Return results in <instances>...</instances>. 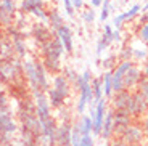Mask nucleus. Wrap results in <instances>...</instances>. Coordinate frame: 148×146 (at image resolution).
Masks as SVG:
<instances>
[{
    "label": "nucleus",
    "mask_w": 148,
    "mask_h": 146,
    "mask_svg": "<svg viewBox=\"0 0 148 146\" xmlns=\"http://www.w3.org/2000/svg\"><path fill=\"white\" fill-rule=\"evenodd\" d=\"M113 106L116 111H124L129 113L132 109V91L129 90H122L118 93H113Z\"/></svg>",
    "instance_id": "4"
},
{
    "label": "nucleus",
    "mask_w": 148,
    "mask_h": 146,
    "mask_svg": "<svg viewBox=\"0 0 148 146\" xmlns=\"http://www.w3.org/2000/svg\"><path fill=\"white\" fill-rule=\"evenodd\" d=\"M143 130H145V133L148 135V116L145 117V121H143Z\"/></svg>",
    "instance_id": "41"
},
{
    "label": "nucleus",
    "mask_w": 148,
    "mask_h": 146,
    "mask_svg": "<svg viewBox=\"0 0 148 146\" xmlns=\"http://www.w3.org/2000/svg\"><path fill=\"white\" fill-rule=\"evenodd\" d=\"M138 39L145 44H148V24L145 26H140V29H138Z\"/></svg>",
    "instance_id": "32"
},
{
    "label": "nucleus",
    "mask_w": 148,
    "mask_h": 146,
    "mask_svg": "<svg viewBox=\"0 0 148 146\" xmlns=\"http://www.w3.org/2000/svg\"><path fill=\"white\" fill-rule=\"evenodd\" d=\"M15 15V2L13 0H0V23L10 24Z\"/></svg>",
    "instance_id": "11"
},
{
    "label": "nucleus",
    "mask_w": 148,
    "mask_h": 146,
    "mask_svg": "<svg viewBox=\"0 0 148 146\" xmlns=\"http://www.w3.org/2000/svg\"><path fill=\"white\" fill-rule=\"evenodd\" d=\"M56 37L60 39V42H61L64 50H66L68 53H71V51H73V32H71L69 27H68V26H61V27L56 31Z\"/></svg>",
    "instance_id": "12"
},
{
    "label": "nucleus",
    "mask_w": 148,
    "mask_h": 146,
    "mask_svg": "<svg viewBox=\"0 0 148 146\" xmlns=\"http://www.w3.org/2000/svg\"><path fill=\"white\" fill-rule=\"evenodd\" d=\"M113 146H127V145H126V143H122L121 140H118V141L113 143Z\"/></svg>",
    "instance_id": "43"
},
{
    "label": "nucleus",
    "mask_w": 148,
    "mask_h": 146,
    "mask_svg": "<svg viewBox=\"0 0 148 146\" xmlns=\"http://www.w3.org/2000/svg\"><path fill=\"white\" fill-rule=\"evenodd\" d=\"M19 74V63L11 58L0 59V79L3 82L15 81V77Z\"/></svg>",
    "instance_id": "2"
},
{
    "label": "nucleus",
    "mask_w": 148,
    "mask_h": 146,
    "mask_svg": "<svg viewBox=\"0 0 148 146\" xmlns=\"http://www.w3.org/2000/svg\"><path fill=\"white\" fill-rule=\"evenodd\" d=\"M121 40V32L119 29H113V42H119Z\"/></svg>",
    "instance_id": "37"
},
{
    "label": "nucleus",
    "mask_w": 148,
    "mask_h": 146,
    "mask_svg": "<svg viewBox=\"0 0 148 146\" xmlns=\"http://www.w3.org/2000/svg\"><path fill=\"white\" fill-rule=\"evenodd\" d=\"M44 3L42 0H23L21 3V11H29V13H34L37 18H40L42 21H47V13L44 11Z\"/></svg>",
    "instance_id": "10"
},
{
    "label": "nucleus",
    "mask_w": 148,
    "mask_h": 146,
    "mask_svg": "<svg viewBox=\"0 0 148 146\" xmlns=\"http://www.w3.org/2000/svg\"><path fill=\"white\" fill-rule=\"evenodd\" d=\"M103 7H101V13H100V19L101 21H106L108 15H110V0H103Z\"/></svg>",
    "instance_id": "31"
},
{
    "label": "nucleus",
    "mask_w": 148,
    "mask_h": 146,
    "mask_svg": "<svg viewBox=\"0 0 148 146\" xmlns=\"http://www.w3.org/2000/svg\"><path fill=\"white\" fill-rule=\"evenodd\" d=\"M90 82H92V76H90V72L89 71H85V72H82L81 76H79V79H77V82H76V87L81 90L82 87H85V85H89Z\"/></svg>",
    "instance_id": "27"
},
{
    "label": "nucleus",
    "mask_w": 148,
    "mask_h": 146,
    "mask_svg": "<svg viewBox=\"0 0 148 146\" xmlns=\"http://www.w3.org/2000/svg\"><path fill=\"white\" fill-rule=\"evenodd\" d=\"M71 3H73V8H82V5H84V2L82 0H71Z\"/></svg>",
    "instance_id": "38"
},
{
    "label": "nucleus",
    "mask_w": 148,
    "mask_h": 146,
    "mask_svg": "<svg viewBox=\"0 0 148 146\" xmlns=\"http://www.w3.org/2000/svg\"><path fill=\"white\" fill-rule=\"evenodd\" d=\"M66 146H71V145H66Z\"/></svg>",
    "instance_id": "45"
},
{
    "label": "nucleus",
    "mask_w": 148,
    "mask_h": 146,
    "mask_svg": "<svg viewBox=\"0 0 148 146\" xmlns=\"http://www.w3.org/2000/svg\"><path fill=\"white\" fill-rule=\"evenodd\" d=\"M90 3H92V7H100L103 3V0H90Z\"/></svg>",
    "instance_id": "40"
},
{
    "label": "nucleus",
    "mask_w": 148,
    "mask_h": 146,
    "mask_svg": "<svg viewBox=\"0 0 148 146\" xmlns=\"http://www.w3.org/2000/svg\"><path fill=\"white\" fill-rule=\"evenodd\" d=\"M140 13V5H132V7L129 8V10L126 11V13H121V15H118L114 18V21H113V24L116 26V29H118L119 26L122 24V23H126V21H129V19H132V18H135V16Z\"/></svg>",
    "instance_id": "17"
},
{
    "label": "nucleus",
    "mask_w": 148,
    "mask_h": 146,
    "mask_svg": "<svg viewBox=\"0 0 148 146\" xmlns=\"http://www.w3.org/2000/svg\"><path fill=\"white\" fill-rule=\"evenodd\" d=\"M36 71H37V79H39V87L40 91H45L48 88V82H47V76H45V68L42 63H36Z\"/></svg>",
    "instance_id": "22"
},
{
    "label": "nucleus",
    "mask_w": 148,
    "mask_h": 146,
    "mask_svg": "<svg viewBox=\"0 0 148 146\" xmlns=\"http://www.w3.org/2000/svg\"><path fill=\"white\" fill-rule=\"evenodd\" d=\"M63 45L58 37H53L52 40L42 45V55H44V68L52 72H56L60 69V58L63 55Z\"/></svg>",
    "instance_id": "1"
},
{
    "label": "nucleus",
    "mask_w": 148,
    "mask_h": 146,
    "mask_svg": "<svg viewBox=\"0 0 148 146\" xmlns=\"http://www.w3.org/2000/svg\"><path fill=\"white\" fill-rule=\"evenodd\" d=\"M34 35H36L37 42H39L40 45L47 44L48 40H52V39H53L50 29H48L47 26H44V24H37L36 27H34Z\"/></svg>",
    "instance_id": "18"
},
{
    "label": "nucleus",
    "mask_w": 148,
    "mask_h": 146,
    "mask_svg": "<svg viewBox=\"0 0 148 146\" xmlns=\"http://www.w3.org/2000/svg\"><path fill=\"white\" fill-rule=\"evenodd\" d=\"M111 61H113V56H111V58H106V59H105V66H106V68H110V66H111Z\"/></svg>",
    "instance_id": "42"
},
{
    "label": "nucleus",
    "mask_w": 148,
    "mask_h": 146,
    "mask_svg": "<svg viewBox=\"0 0 148 146\" xmlns=\"http://www.w3.org/2000/svg\"><path fill=\"white\" fill-rule=\"evenodd\" d=\"M147 140H148V135H147Z\"/></svg>",
    "instance_id": "46"
},
{
    "label": "nucleus",
    "mask_w": 148,
    "mask_h": 146,
    "mask_svg": "<svg viewBox=\"0 0 148 146\" xmlns=\"http://www.w3.org/2000/svg\"><path fill=\"white\" fill-rule=\"evenodd\" d=\"M143 79V72H142V69L138 68V66H130L129 69L126 71V74H124V79H122V85H124V90H137L138 84H140V81Z\"/></svg>",
    "instance_id": "3"
},
{
    "label": "nucleus",
    "mask_w": 148,
    "mask_h": 146,
    "mask_svg": "<svg viewBox=\"0 0 148 146\" xmlns=\"http://www.w3.org/2000/svg\"><path fill=\"white\" fill-rule=\"evenodd\" d=\"M16 130V125L8 113H0V135L7 136Z\"/></svg>",
    "instance_id": "16"
},
{
    "label": "nucleus",
    "mask_w": 148,
    "mask_h": 146,
    "mask_svg": "<svg viewBox=\"0 0 148 146\" xmlns=\"http://www.w3.org/2000/svg\"><path fill=\"white\" fill-rule=\"evenodd\" d=\"M101 87H103L105 96H113V81H111V71H106L101 79Z\"/></svg>",
    "instance_id": "26"
},
{
    "label": "nucleus",
    "mask_w": 148,
    "mask_h": 146,
    "mask_svg": "<svg viewBox=\"0 0 148 146\" xmlns=\"http://www.w3.org/2000/svg\"><path fill=\"white\" fill-rule=\"evenodd\" d=\"M147 48H148V45H147Z\"/></svg>",
    "instance_id": "47"
},
{
    "label": "nucleus",
    "mask_w": 148,
    "mask_h": 146,
    "mask_svg": "<svg viewBox=\"0 0 148 146\" xmlns=\"http://www.w3.org/2000/svg\"><path fill=\"white\" fill-rule=\"evenodd\" d=\"M24 71H26V76L31 82V87H32L34 93H40V87H39V79H37V71H36V63L32 61H26L24 63Z\"/></svg>",
    "instance_id": "14"
},
{
    "label": "nucleus",
    "mask_w": 148,
    "mask_h": 146,
    "mask_svg": "<svg viewBox=\"0 0 148 146\" xmlns=\"http://www.w3.org/2000/svg\"><path fill=\"white\" fill-rule=\"evenodd\" d=\"M92 85V91H93V104L97 106V103L103 98V87H101V79H92L90 82Z\"/></svg>",
    "instance_id": "24"
},
{
    "label": "nucleus",
    "mask_w": 148,
    "mask_h": 146,
    "mask_svg": "<svg viewBox=\"0 0 148 146\" xmlns=\"http://www.w3.org/2000/svg\"><path fill=\"white\" fill-rule=\"evenodd\" d=\"M64 98H66V96H63L58 90H55V88L48 90V100H50L48 103H50V104H52L53 108H60V106H63Z\"/></svg>",
    "instance_id": "25"
},
{
    "label": "nucleus",
    "mask_w": 148,
    "mask_h": 146,
    "mask_svg": "<svg viewBox=\"0 0 148 146\" xmlns=\"http://www.w3.org/2000/svg\"><path fill=\"white\" fill-rule=\"evenodd\" d=\"M47 19L50 21V26H52V29L55 31H58L61 26H64V23H63V18H61V15H60L56 10H52L50 13L47 15Z\"/></svg>",
    "instance_id": "23"
},
{
    "label": "nucleus",
    "mask_w": 148,
    "mask_h": 146,
    "mask_svg": "<svg viewBox=\"0 0 148 146\" xmlns=\"http://www.w3.org/2000/svg\"><path fill=\"white\" fill-rule=\"evenodd\" d=\"M137 91L142 96H145V100L148 101V79L147 77H143L140 81V84H138V87H137Z\"/></svg>",
    "instance_id": "28"
},
{
    "label": "nucleus",
    "mask_w": 148,
    "mask_h": 146,
    "mask_svg": "<svg viewBox=\"0 0 148 146\" xmlns=\"http://www.w3.org/2000/svg\"><path fill=\"white\" fill-rule=\"evenodd\" d=\"M0 136H2V135H0Z\"/></svg>",
    "instance_id": "48"
},
{
    "label": "nucleus",
    "mask_w": 148,
    "mask_h": 146,
    "mask_svg": "<svg viewBox=\"0 0 148 146\" xmlns=\"http://www.w3.org/2000/svg\"><path fill=\"white\" fill-rule=\"evenodd\" d=\"M53 88L58 90L63 96L69 95V82H68V79L64 76H56L53 79Z\"/></svg>",
    "instance_id": "19"
},
{
    "label": "nucleus",
    "mask_w": 148,
    "mask_h": 146,
    "mask_svg": "<svg viewBox=\"0 0 148 146\" xmlns=\"http://www.w3.org/2000/svg\"><path fill=\"white\" fill-rule=\"evenodd\" d=\"M142 72H143V77L148 79V58L145 59V63H143V71H142Z\"/></svg>",
    "instance_id": "39"
},
{
    "label": "nucleus",
    "mask_w": 148,
    "mask_h": 146,
    "mask_svg": "<svg viewBox=\"0 0 148 146\" xmlns=\"http://www.w3.org/2000/svg\"><path fill=\"white\" fill-rule=\"evenodd\" d=\"M147 113H148V101L137 90H134L132 91V109H130V116L138 117V116L147 114Z\"/></svg>",
    "instance_id": "9"
},
{
    "label": "nucleus",
    "mask_w": 148,
    "mask_h": 146,
    "mask_svg": "<svg viewBox=\"0 0 148 146\" xmlns=\"http://www.w3.org/2000/svg\"><path fill=\"white\" fill-rule=\"evenodd\" d=\"M64 77L68 79V82L73 81L74 84H76V82H77V79H79V76H77L76 72H74L73 69H64Z\"/></svg>",
    "instance_id": "33"
},
{
    "label": "nucleus",
    "mask_w": 148,
    "mask_h": 146,
    "mask_svg": "<svg viewBox=\"0 0 148 146\" xmlns=\"http://www.w3.org/2000/svg\"><path fill=\"white\" fill-rule=\"evenodd\" d=\"M119 136H121V141L122 143H126L127 146H134V145H138V143L142 141L143 133H142V128L140 127L130 124Z\"/></svg>",
    "instance_id": "7"
},
{
    "label": "nucleus",
    "mask_w": 148,
    "mask_h": 146,
    "mask_svg": "<svg viewBox=\"0 0 148 146\" xmlns=\"http://www.w3.org/2000/svg\"><path fill=\"white\" fill-rule=\"evenodd\" d=\"M93 18H95V15H93V11H92V10H89V11H87V13L84 15V19H85V21H90V23H92Z\"/></svg>",
    "instance_id": "36"
},
{
    "label": "nucleus",
    "mask_w": 148,
    "mask_h": 146,
    "mask_svg": "<svg viewBox=\"0 0 148 146\" xmlns=\"http://www.w3.org/2000/svg\"><path fill=\"white\" fill-rule=\"evenodd\" d=\"M140 11H142V13H145V11H148V2H147V3H145L143 7L140 8Z\"/></svg>",
    "instance_id": "44"
},
{
    "label": "nucleus",
    "mask_w": 148,
    "mask_h": 146,
    "mask_svg": "<svg viewBox=\"0 0 148 146\" xmlns=\"http://www.w3.org/2000/svg\"><path fill=\"white\" fill-rule=\"evenodd\" d=\"M71 146H93V140L90 135H82L81 130L74 125L71 133Z\"/></svg>",
    "instance_id": "13"
},
{
    "label": "nucleus",
    "mask_w": 148,
    "mask_h": 146,
    "mask_svg": "<svg viewBox=\"0 0 148 146\" xmlns=\"http://www.w3.org/2000/svg\"><path fill=\"white\" fill-rule=\"evenodd\" d=\"M119 58H121V61H132V47L127 45V47L122 48Z\"/></svg>",
    "instance_id": "29"
},
{
    "label": "nucleus",
    "mask_w": 148,
    "mask_h": 146,
    "mask_svg": "<svg viewBox=\"0 0 148 146\" xmlns=\"http://www.w3.org/2000/svg\"><path fill=\"white\" fill-rule=\"evenodd\" d=\"M63 3H64V7H66V13H68L69 16H73L74 8H73V3H71V0H63Z\"/></svg>",
    "instance_id": "34"
},
{
    "label": "nucleus",
    "mask_w": 148,
    "mask_h": 146,
    "mask_svg": "<svg viewBox=\"0 0 148 146\" xmlns=\"http://www.w3.org/2000/svg\"><path fill=\"white\" fill-rule=\"evenodd\" d=\"M105 116H106V101H105V98H101L100 101L97 103L95 111H93V114H92L93 133H97V135H100L101 125H103V121H105Z\"/></svg>",
    "instance_id": "8"
},
{
    "label": "nucleus",
    "mask_w": 148,
    "mask_h": 146,
    "mask_svg": "<svg viewBox=\"0 0 148 146\" xmlns=\"http://www.w3.org/2000/svg\"><path fill=\"white\" fill-rule=\"evenodd\" d=\"M76 127L81 130L82 135H90V132H93V121H92V117L84 116L81 121L76 124Z\"/></svg>",
    "instance_id": "21"
},
{
    "label": "nucleus",
    "mask_w": 148,
    "mask_h": 146,
    "mask_svg": "<svg viewBox=\"0 0 148 146\" xmlns=\"http://www.w3.org/2000/svg\"><path fill=\"white\" fill-rule=\"evenodd\" d=\"M36 114L39 117L40 124L47 122L50 119V103L47 101L44 93H36Z\"/></svg>",
    "instance_id": "6"
},
{
    "label": "nucleus",
    "mask_w": 148,
    "mask_h": 146,
    "mask_svg": "<svg viewBox=\"0 0 148 146\" xmlns=\"http://www.w3.org/2000/svg\"><path fill=\"white\" fill-rule=\"evenodd\" d=\"M138 24H140V26L148 24V11H145V13H142V15H140V19H138Z\"/></svg>",
    "instance_id": "35"
},
{
    "label": "nucleus",
    "mask_w": 148,
    "mask_h": 146,
    "mask_svg": "<svg viewBox=\"0 0 148 146\" xmlns=\"http://www.w3.org/2000/svg\"><path fill=\"white\" fill-rule=\"evenodd\" d=\"M111 133H113V111H108L106 116H105L103 125H101L100 135L103 136V138H110Z\"/></svg>",
    "instance_id": "20"
},
{
    "label": "nucleus",
    "mask_w": 148,
    "mask_h": 146,
    "mask_svg": "<svg viewBox=\"0 0 148 146\" xmlns=\"http://www.w3.org/2000/svg\"><path fill=\"white\" fill-rule=\"evenodd\" d=\"M13 48H16V50H18L19 55H24V45H23V39L19 35L13 37Z\"/></svg>",
    "instance_id": "30"
},
{
    "label": "nucleus",
    "mask_w": 148,
    "mask_h": 146,
    "mask_svg": "<svg viewBox=\"0 0 148 146\" xmlns=\"http://www.w3.org/2000/svg\"><path fill=\"white\" fill-rule=\"evenodd\" d=\"M132 124V116L124 111H114L113 113V132L121 135L129 125Z\"/></svg>",
    "instance_id": "5"
},
{
    "label": "nucleus",
    "mask_w": 148,
    "mask_h": 146,
    "mask_svg": "<svg viewBox=\"0 0 148 146\" xmlns=\"http://www.w3.org/2000/svg\"><path fill=\"white\" fill-rule=\"evenodd\" d=\"M111 42H113V27H111L110 24H105V31H103V34H101L98 44H97V55L100 56L105 51V48H108V45H110Z\"/></svg>",
    "instance_id": "15"
}]
</instances>
